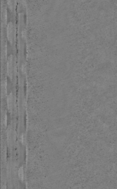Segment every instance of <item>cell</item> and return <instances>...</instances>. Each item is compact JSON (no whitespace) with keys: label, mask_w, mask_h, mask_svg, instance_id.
I'll list each match as a JSON object with an SVG mask.
<instances>
[{"label":"cell","mask_w":117,"mask_h":189,"mask_svg":"<svg viewBox=\"0 0 117 189\" xmlns=\"http://www.w3.org/2000/svg\"><path fill=\"white\" fill-rule=\"evenodd\" d=\"M22 168H21L20 170V171H19V176H20V178L21 179H23V175H24V173H23V171H22Z\"/></svg>","instance_id":"obj_1"}]
</instances>
